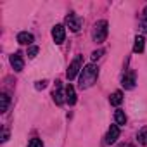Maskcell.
Masks as SVG:
<instances>
[{
    "mask_svg": "<svg viewBox=\"0 0 147 147\" xmlns=\"http://www.w3.org/2000/svg\"><path fill=\"white\" fill-rule=\"evenodd\" d=\"M45 87H47V82H45V80H42V82H36V83H35V88H36V90H43Z\"/></svg>",
    "mask_w": 147,
    "mask_h": 147,
    "instance_id": "cell-21",
    "label": "cell"
},
{
    "mask_svg": "<svg viewBox=\"0 0 147 147\" xmlns=\"http://www.w3.org/2000/svg\"><path fill=\"white\" fill-rule=\"evenodd\" d=\"M82 18L80 16H76L75 12H71V14H67L66 16V24H67V28L71 30V31H80V28H82Z\"/></svg>",
    "mask_w": 147,
    "mask_h": 147,
    "instance_id": "cell-4",
    "label": "cell"
},
{
    "mask_svg": "<svg viewBox=\"0 0 147 147\" xmlns=\"http://www.w3.org/2000/svg\"><path fill=\"white\" fill-rule=\"evenodd\" d=\"M7 138H9V131H7V130H4V133H2V142H5Z\"/></svg>",
    "mask_w": 147,
    "mask_h": 147,
    "instance_id": "cell-22",
    "label": "cell"
},
{
    "mask_svg": "<svg viewBox=\"0 0 147 147\" xmlns=\"http://www.w3.org/2000/svg\"><path fill=\"white\" fill-rule=\"evenodd\" d=\"M137 140H138L140 144L147 145V128H142V130L138 131V135H137Z\"/></svg>",
    "mask_w": 147,
    "mask_h": 147,
    "instance_id": "cell-15",
    "label": "cell"
},
{
    "mask_svg": "<svg viewBox=\"0 0 147 147\" xmlns=\"http://www.w3.org/2000/svg\"><path fill=\"white\" fill-rule=\"evenodd\" d=\"M140 30L144 33H147V7L144 9V14H142V21H140Z\"/></svg>",
    "mask_w": 147,
    "mask_h": 147,
    "instance_id": "cell-17",
    "label": "cell"
},
{
    "mask_svg": "<svg viewBox=\"0 0 147 147\" xmlns=\"http://www.w3.org/2000/svg\"><path fill=\"white\" fill-rule=\"evenodd\" d=\"M121 85H123V88H126V90H131V88L135 87V73H133V71H128L126 75L123 76Z\"/></svg>",
    "mask_w": 147,
    "mask_h": 147,
    "instance_id": "cell-9",
    "label": "cell"
},
{
    "mask_svg": "<svg viewBox=\"0 0 147 147\" xmlns=\"http://www.w3.org/2000/svg\"><path fill=\"white\" fill-rule=\"evenodd\" d=\"M33 35L31 33H28V31H21L19 35H18V42L21 43V45H31L33 43Z\"/></svg>",
    "mask_w": 147,
    "mask_h": 147,
    "instance_id": "cell-11",
    "label": "cell"
},
{
    "mask_svg": "<svg viewBox=\"0 0 147 147\" xmlns=\"http://www.w3.org/2000/svg\"><path fill=\"white\" fill-rule=\"evenodd\" d=\"M52 38H54V42H55L57 45H61V43L64 42V38H66V30H64L62 24H55V26L52 28Z\"/></svg>",
    "mask_w": 147,
    "mask_h": 147,
    "instance_id": "cell-5",
    "label": "cell"
},
{
    "mask_svg": "<svg viewBox=\"0 0 147 147\" xmlns=\"http://www.w3.org/2000/svg\"><path fill=\"white\" fill-rule=\"evenodd\" d=\"M66 102L69 106H75L76 104V92H75V87H73V85L66 87Z\"/></svg>",
    "mask_w": 147,
    "mask_h": 147,
    "instance_id": "cell-10",
    "label": "cell"
},
{
    "mask_svg": "<svg viewBox=\"0 0 147 147\" xmlns=\"http://www.w3.org/2000/svg\"><path fill=\"white\" fill-rule=\"evenodd\" d=\"M28 147H43V144H42L40 138H31L30 144H28Z\"/></svg>",
    "mask_w": 147,
    "mask_h": 147,
    "instance_id": "cell-19",
    "label": "cell"
},
{
    "mask_svg": "<svg viewBox=\"0 0 147 147\" xmlns=\"http://www.w3.org/2000/svg\"><path fill=\"white\" fill-rule=\"evenodd\" d=\"M11 64H12V67H14V71H23V67H24V61H23V55L19 54V52H16V54H12L11 55Z\"/></svg>",
    "mask_w": 147,
    "mask_h": 147,
    "instance_id": "cell-8",
    "label": "cell"
},
{
    "mask_svg": "<svg viewBox=\"0 0 147 147\" xmlns=\"http://www.w3.org/2000/svg\"><path fill=\"white\" fill-rule=\"evenodd\" d=\"M109 102H111L113 106H119V104L123 102V92H121V90H116V92L109 97Z\"/></svg>",
    "mask_w": 147,
    "mask_h": 147,
    "instance_id": "cell-13",
    "label": "cell"
},
{
    "mask_svg": "<svg viewBox=\"0 0 147 147\" xmlns=\"http://www.w3.org/2000/svg\"><path fill=\"white\" fill-rule=\"evenodd\" d=\"M102 54H104V50L100 49V50H95V52H92V61H97V59H100L102 57Z\"/></svg>",
    "mask_w": 147,
    "mask_h": 147,
    "instance_id": "cell-20",
    "label": "cell"
},
{
    "mask_svg": "<svg viewBox=\"0 0 147 147\" xmlns=\"http://www.w3.org/2000/svg\"><path fill=\"white\" fill-rule=\"evenodd\" d=\"M36 54H38V47H36V45H31V47L28 49V57L33 59V57H36Z\"/></svg>",
    "mask_w": 147,
    "mask_h": 147,
    "instance_id": "cell-18",
    "label": "cell"
},
{
    "mask_svg": "<svg viewBox=\"0 0 147 147\" xmlns=\"http://www.w3.org/2000/svg\"><path fill=\"white\" fill-rule=\"evenodd\" d=\"M82 69H83V67H82V55H76L75 59L71 61V64H69V67H67V71H66L67 80H69V82H71V80H75L76 75H78Z\"/></svg>",
    "mask_w": 147,
    "mask_h": 147,
    "instance_id": "cell-3",
    "label": "cell"
},
{
    "mask_svg": "<svg viewBox=\"0 0 147 147\" xmlns=\"http://www.w3.org/2000/svg\"><path fill=\"white\" fill-rule=\"evenodd\" d=\"M52 99H54V102H55L57 106H62V104L66 102V92H62L59 82H55V90L52 92Z\"/></svg>",
    "mask_w": 147,
    "mask_h": 147,
    "instance_id": "cell-6",
    "label": "cell"
},
{
    "mask_svg": "<svg viewBox=\"0 0 147 147\" xmlns=\"http://www.w3.org/2000/svg\"><path fill=\"white\" fill-rule=\"evenodd\" d=\"M107 21H97L95 23V26H94V30H92V38H94V42L95 43H102L106 38H107Z\"/></svg>",
    "mask_w": 147,
    "mask_h": 147,
    "instance_id": "cell-2",
    "label": "cell"
},
{
    "mask_svg": "<svg viewBox=\"0 0 147 147\" xmlns=\"http://www.w3.org/2000/svg\"><path fill=\"white\" fill-rule=\"evenodd\" d=\"M0 100H2V107H0V111L5 113L7 107H9V95L7 94H2V95H0Z\"/></svg>",
    "mask_w": 147,
    "mask_h": 147,
    "instance_id": "cell-16",
    "label": "cell"
},
{
    "mask_svg": "<svg viewBox=\"0 0 147 147\" xmlns=\"http://www.w3.org/2000/svg\"><path fill=\"white\" fill-rule=\"evenodd\" d=\"M99 76V67L95 64H87L83 69H82V75H80V88L85 90V88H90L95 80Z\"/></svg>",
    "mask_w": 147,
    "mask_h": 147,
    "instance_id": "cell-1",
    "label": "cell"
},
{
    "mask_svg": "<svg viewBox=\"0 0 147 147\" xmlns=\"http://www.w3.org/2000/svg\"><path fill=\"white\" fill-rule=\"evenodd\" d=\"M144 47H145V38L144 36H137L135 38V43H133V52L135 54H142L144 52Z\"/></svg>",
    "mask_w": 147,
    "mask_h": 147,
    "instance_id": "cell-12",
    "label": "cell"
},
{
    "mask_svg": "<svg viewBox=\"0 0 147 147\" xmlns=\"http://www.w3.org/2000/svg\"><path fill=\"white\" fill-rule=\"evenodd\" d=\"M119 138V126L118 125H111V128L107 130V135H106V144H114L116 140Z\"/></svg>",
    "mask_w": 147,
    "mask_h": 147,
    "instance_id": "cell-7",
    "label": "cell"
},
{
    "mask_svg": "<svg viewBox=\"0 0 147 147\" xmlns=\"http://www.w3.org/2000/svg\"><path fill=\"white\" fill-rule=\"evenodd\" d=\"M114 119H116V125H118V126H119V125H125V123H126V114H125V111L118 109V111L114 113Z\"/></svg>",
    "mask_w": 147,
    "mask_h": 147,
    "instance_id": "cell-14",
    "label": "cell"
}]
</instances>
